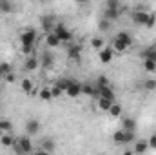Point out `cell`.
Returning <instances> with one entry per match:
<instances>
[{
	"mask_svg": "<svg viewBox=\"0 0 156 155\" xmlns=\"http://www.w3.org/2000/svg\"><path fill=\"white\" fill-rule=\"evenodd\" d=\"M35 42H37V29L27 28L26 31L20 33V44H22V53L31 57L35 51Z\"/></svg>",
	"mask_w": 156,
	"mask_h": 155,
	"instance_id": "1",
	"label": "cell"
},
{
	"mask_svg": "<svg viewBox=\"0 0 156 155\" xmlns=\"http://www.w3.org/2000/svg\"><path fill=\"white\" fill-rule=\"evenodd\" d=\"M13 148H15L16 155H31L33 152H35V146H33V141H31L29 135H22V137H18Z\"/></svg>",
	"mask_w": 156,
	"mask_h": 155,
	"instance_id": "2",
	"label": "cell"
},
{
	"mask_svg": "<svg viewBox=\"0 0 156 155\" xmlns=\"http://www.w3.org/2000/svg\"><path fill=\"white\" fill-rule=\"evenodd\" d=\"M131 46H133V39H131V35L127 31H120L116 37H115V40H113V49H116L120 53L127 51Z\"/></svg>",
	"mask_w": 156,
	"mask_h": 155,
	"instance_id": "3",
	"label": "cell"
},
{
	"mask_svg": "<svg viewBox=\"0 0 156 155\" xmlns=\"http://www.w3.org/2000/svg\"><path fill=\"white\" fill-rule=\"evenodd\" d=\"M113 141L116 142V144H131V142H134V133H129V131H123V130H116L115 133H113Z\"/></svg>",
	"mask_w": 156,
	"mask_h": 155,
	"instance_id": "4",
	"label": "cell"
},
{
	"mask_svg": "<svg viewBox=\"0 0 156 155\" xmlns=\"http://www.w3.org/2000/svg\"><path fill=\"white\" fill-rule=\"evenodd\" d=\"M53 33L60 39V42H64V44H67V42H71V40H73V33H71L64 24H56V26H55V29H53Z\"/></svg>",
	"mask_w": 156,
	"mask_h": 155,
	"instance_id": "5",
	"label": "cell"
},
{
	"mask_svg": "<svg viewBox=\"0 0 156 155\" xmlns=\"http://www.w3.org/2000/svg\"><path fill=\"white\" fill-rule=\"evenodd\" d=\"M131 18H133V22L136 26H145V22L149 18V11H145V9H134L133 15H131Z\"/></svg>",
	"mask_w": 156,
	"mask_h": 155,
	"instance_id": "6",
	"label": "cell"
},
{
	"mask_svg": "<svg viewBox=\"0 0 156 155\" xmlns=\"http://www.w3.org/2000/svg\"><path fill=\"white\" fill-rule=\"evenodd\" d=\"M66 95L71 97V99H76L78 95H82V84L75 82V80H69V84L66 88Z\"/></svg>",
	"mask_w": 156,
	"mask_h": 155,
	"instance_id": "7",
	"label": "cell"
},
{
	"mask_svg": "<svg viewBox=\"0 0 156 155\" xmlns=\"http://www.w3.org/2000/svg\"><path fill=\"white\" fill-rule=\"evenodd\" d=\"M67 57H69L73 62H78L80 57H82V46H80V44H69V46H67Z\"/></svg>",
	"mask_w": 156,
	"mask_h": 155,
	"instance_id": "8",
	"label": "cell"
},
{
	"mask_svg": "<svg viewBox=\"0 0 156 155\" xmlns=\"http://www.w3.org/2000/svg\"><path fill=\"white\" fill-rule=\"evenodd\" d=\"M40 26H42V29L45 31V33H53V29H55V20H53V17L51 15H44L42 18H40Z\"/></svg>",
	"mask_w": 156,
	"mask_h": 155,
	"instance_id": "9",
	"label": "cell"
},
{
	"mask_svg": "<svg viewBox=\"0 0 156 155\" xmlns=\"http://www.w3.org/2000/svg\"><path fill=\"white\" fill-rule=\"evenodd\" d=\"M113 55H115V49H113L111 46H105V47L98 53V59H100L102 64H109V62L113 60Z\"/></svg>",
	"mask_w": 156,
	"mask_h": 155,
	"instance_id": "10",
	"label": "cell"
},
{
	"mask_svg": "<svg viewBox=\"0 0 156 155\" xmlns=\"http://www.w3.org/2000/svg\"><path fill=\"white\" fill-rule=\"evenodd\" d=\"M38 131H40V122L37 119H29V120L26 122V135L33 137V135H37Z\"/></svg>",
	"mask_w": 156,
	"mask_h": 155,
	"instance_id": "11",
	"label": "cell"
},
{
	"mask_svg": "<svg viewBox=\"0 0 156 155\" xmlns=\"http://www.w3.org/2000/svg\"><path fill=\"white\" fill-rule=\"evenodd\" d=\"M120 130L129 131V133H134V131H136V120L131 119V117H123V119H122V128H120Z\"/></svg>",
	"mask_w": 156,
	"mask_h": 155,
	"instance_id": "12",
	"label": "cell"
},
{
	"mask_svg": "<svg viewBox=\"0 0 156 155\" xmlns=\"http://www.w3.org/2000/svg\"><path fill=\"white\" fill-rule=\"evenodd\" d=\"M96 89H98V99H107V100H113V102H115V91H113L109 86L96 88Z\"/></svg>",
	"mask_w": 156,
	"mask_h": 155,
	"instance_id": "13",
	"label": "cell"
},
{
	"mask_svg": "<svg viewBox=\"0 0 156 155\" xmlns=\"http://www.w3.org/2000/svg\"><path fill=\"white\" fill-rule=\"evenodd\" d=\"M38 66H40V59H37L35 55H31V57H27V59H26V64H24L26 71H35Z\"/></svg>",
	"mask_w": 156,
	"mask_h": 155,
	"instance_id": "14",
	"label": "cell"
},
{
	"mask_svg": "<svg viewBox=\"0 0 156 155\" xmlns=\"http://www.w3.org/2000/svg\"><path fill=\"white\" fill-rule=\"evenodd\" d=\"M149 150V142L147 141H136L134 142V148H133V153L134 155H144Z\"/></svg>",
	"mask_w": 156,
	"mask_h": 155,
	"instance_id": "15",
	"label": "cell"
},
{
	"mask_svg": "<svg viewBox=\"0 0 156 155\" xmlns=\"http://www.w3.org/2000/svg\"><path fill=\"white\" fill-rule=\"evenodd\" d=\"M20 89L24 91V93H33V89H35V82L31 80V78H22L20 80Z\"/></svg>",
	"mask_w": 156,
	"mask_h": 155,
	"instance_id": "16",
	"label": "cell"
},
{
	"mask_svg": "<svg viewBox=\"0 0 156 155\" xmlns=\"http://www.w3.org/2000/svg\"><path fill=\"white\" fill-rule=\"evenodd\" d=\"M118 17H120V9H104V20H107V22H115L118 20Z\"/></svg>",
	"mask_w": 156,
	"mask_h": 155,
	"instance_id": "17",
	"label": "cell"
},
{
	"mask_svg": "<svg viewBox=\"0 0 156 155\" xmlns=\"http://www.w3.org/2000/svg\"><path fill=\"white\" fill-rule=\"evenodd\" d=\"M82 93L89 95V97H98V89L93 84H82Z\"/></svg>",
	"mask_w": 156,
	"mask_h": 155,
	"instance_id": "18",
	"label": "cell"
},
{
	"mask_svg": "<svg viewBox=\"0 0 156 155\" xmlns=\"http://www.w3.org/2000/svg\"><path fill=\"white\" fill-rule=\"evenodd\" d=\"M45 44H47L49 47H58L62 42H60V39H58L55 33H47V35H45Z\"/></svg>",
	"mask_w": 156,
	"mask_h": 155,
	"instance_id": "19",
	"label": "cell"
},
{
	"mask_svg": "<svg viewBox=\"0 0 156 155\" xmlns=\"http://www.w3.org/2000/svg\"><path fill=\"white\" fill-rule=\"evenodd\" d=\"M38 97H40V100H44V102H51V100H53L51 88H42L38 91Z\"/></svg>",
	"mask_w": 156,
	"mask_h": 155,
	"instance_id": "20",
	"label": "cell"
},
{
	"mask_svg": "<svg viewBox=\"0 0 156 155\" xmlns=\"http://www.w3.org/2000/svg\"><path fill=\"white\" fill-rule=\"evenodd\" d=\"M0 142H2V146H5V148H13L15 142H16V139H13L9 133H4L2 139H0Z\"/></svg>",
	"mask_w": 156,
	"mask_h": 155,
	"instance_id": "21",
	"label": "cell"
},
{
	"mask_svg": "<svg viewBox=\"0 0 156 155\" xmlns=\"http://www.w3.org/2000/svg\"><path fill=\"white\" fill-rule=\"evenodd\" d=\"M38 148H42V150L47 152V153H53V152H55V141L45 139V141H42V144H40Z\"/></svg>",
	"mask_w": 156,
	"mask_h": 155,
	"instance_id": "22",
	"label": "cell"
},
{
	"mask_svg": "<svg viewBox=\"0 0 156 155\" xmlns=\"http://www.w3.org/2000/svg\"><path fill=\"white\" fill-rule=\"evenodd\" d=\"M144 59H149V60H153L156 64V46H151V47H147L145 51H144V55H142Z\"/></svg>",
	"mask_w": 156,
	"mask_h": 155,
	"instance_id": "23",
	"label": "cell"
},
{
	"mask_svg": "<svg viewBox=\"0 0 156 155\" xmlns=\"http://www.w3.org/2000/svg\"><path fill=\"white\" fill-rule=\"evenodd\" d=\"M113 104H115L113 100H107V99H98V110H102V112H109Z\"/></svg>",
	"mask_w": 156,
	"mask_h": 155,
	"instance_id": "24",
	"label": "cell"
},
{
	"mask_svg": "<svg viewBox=\"0 0 156 155\" xmlns=\"http://www.w3.org/2000/svg\"><path fill=\"white\" fill-rule=\"evenodd\" d=\"M11 130H13L11 120H7V119H0V131H2V133H11Z\"/></svg>",
	"mask_w": 156,
	"mask_h": 155,
	"instance_id": "25",
	"label": "cell"
},
{
	"mask_svg": "<svg viewBox=\"0 0 156 155\" xmlns=\"http://www.w3.org/2000/svg\"><path fill=\"white\" fill-rule=\"evenodd\" d=\"M91 46H93V49H98V51H102V49L105 47V40L100 39V37H94V39L91 40Z\"/></svg>",
	"mask_w": 156,
	"mask_h": 155,
	"instance_id": "26",
	"label": "cell"
},
{
	"mask_svg": "<svg viewBox=\"0 0 156 155\" xmlns=\"http://www.w3.org/2000/svg\"><path fill=\"white\" fill-rule=\"evenodd\" d=\"M107 113H109L111 117H115V119H118V117H122V106H120L118 102H115V104L111 106V110H109Z\"/></svg>",
	"mask_w": 156,
	"mask_h": 155,
	"instance_id": "27",
	"label": "cell"
},
{
	"mask_svg": "<svg viewBox=\"0 0 156 155\" xmlns=\"http://www.w3.org/2000/svg\"><path fill=\"white\" fill-rule=\"evenodd\" d=\"M144 70L147 73H153V71H156V64L153 60H149V59H144Z\"/></svg>",
	"mask_w": 156,
	"mask_h": 155,
	"instance_id": "28",
	"label": "cell"
},
{
	"mask_svg": "<svg viewBox=\"0 0 156 155\" xmlns=\"http://www.w3.org/2000/svg\"><path fill=\"white\" fill-rule=\"evenodd\" d=\"M0 9H2V13H11L13 11V4L9 0H2L0 2Z\"/></svg>",
	"mask_w": 156,
	"mask_h": 155,
	"instance_id": "29",
	"label": "cell"
},
{
	"mask_svg": "<svg viewBox=\"0 0 156 155\" xmlns=\"http://www.w3.org/2000/svg\"><path fill=\"white\" fill-rule=\"evenodd\" d=\"M9 73H11V64H9V62H2V64H0V75L5 77V75H9Z\"/></svg>",
	"mask_w": 156,
	"mask_h": 155,
	"instance_id": "30",
	"label": "cell"
},
{
	"mask_svg": "<svg viewBox=\"0 0 156 155\" xmlns=\"http://www.w3.org/2000/svg\"><path fill=\"white\" fill-rule=\"evenodd\" d=\"M144 88H145L147 91H154L156 89V78H147V80L144 82Z\"/></svg>",
	"mask_w": 156,
	"mask_h": 155,
	"instance_id": "31",
	"label": "cell"
},
{
	"mask_svg": "<svg viewBox=\"0 0 156 155\" xmlns=\"http://www.w3.org/2000/svg\"><path fill=\"white\" fill-rule=\"evenodd\" d=\"M42 64H44V68H49V66L53 64V55L44 53V55H42Z\"/></svg>",
	"mask_w": 156,
	"mask_h": 155,
	"instance_id": "32",
	"label": "cell"
},
{
	"mask_svg": "<svg viewBox=\"0 0 156 155\" xmlns=\"http://www.w3.org/2000/svg\"><path fill=\"white\" fill-rule=\"evenodd\" d=\"M156 26V15L154 13H149V18H147V22H145V28H154Z\"/></svg>",
	"mask_w": 156,
	"mask_h": 155,
	"instance_id": "33",
	"label": "cell"
},
{
	"mask_svg": "<svg viewBox=\"0 0 156 155\" xmlns=\"http://www.w3.org/2000/svg\"><path fill=\"white\" fill-rule=\"evenodd\" d=\"M96 88H104V86H109V80H107V77H98V80H96V84H94Z\"/></svg>",
	"mask_w": 156,
	"mask_h": 155,
	"instance_id": "34",
	"label": "cell"
},
{
	"mask_svg": "<svg viewBox=\"0 0 156 155\" xmlns=\"http://www.w3.org/2000/svg\"><path fill=\"white\" fill-rule=\"evenodd\" d=\"M51 93H53V99H55V97H60L64 91L60 89V86H58V84H53V86H51Z\"/></svg>",
	"mask_w": 156,
	"mask_h": 155,
	"instance_id": "35",
	"label": "cell"
},
{
	"mask_svg": "<svg viewBox=\"0 0 156 155\" xmlns=\"http://www.w3.org/2000/svg\"><path fill=\"white\" fill-rule=\"evenodd\" d=\"M105 7H107V9H120V2H118V0H107Z\"/></svg>",
	"mask_w": 156,
	"mask_h": 155,
	"instance_id": "36",
	"label": "cell"
},
{
	"mask_svg": "<svg viewBox=\"0 0 156 155\" xmlns=\"http://www.w3.org/2000/svg\"><path fill=\"white\" fill-rule=\"evenodd\" d=\"M109 26H111V22H107V20H102V22L98 24V28H100L102 31H107V29H109Z\"/></svg>",
	"mask_w": 156,
	"mask_h": 155,
	"instance_id": "37",
	"label": "cell"
},
{
	"mask_svg": "<svg viewBox=\"0 0 156 155\" xmlns=\"http://www.w3.org/2000/svg\"><path fill=\"white\" fill-rule=\"evenodd\" d=\"M147 142H149V148L156 150V133H154V135H151V139H149Z\"/></svg>",
	"mask_w": 156,
	"mask_h": 155,
	"instance_id": "38",
	"label": "cell"
},
{
	"mask_svg": "<svg viewBox=\"0 0 156 155\" xmlns=\"http://www.w3.org/2000/svg\"><path fill=\"white\" fill-rule=\"evenodd\" d=\"M31 155H51V153H47V152H44L42 148H37V150H35V152H33Z\"/></svg>",
	"mask_w": 156,
	"mask_h": 155,
	"instance_id": "39",
	"label": "cell"
},
{
	"mask_svg": "<svg viewBox=\"0 0 156 155\" xmlns=\"http://www.w3.org/2000/svg\"><path fill=\"white\" fill-rule=\"evenodd\" d=\"M5 80H7V82H13V80H15V75H13V73H9V75H5Z\"/></svg>",
	"mask_w": 156,
	"mask_h": 155,
	"instance_id": "40",
	"label": "cell"
},
{
	"mask_svg": "<svg viewBox=\"0 0 156 155\" xmlns=\"http://www.w3.org/2000/svg\"><path fill=\"white\" fill-rule=\"evenodd\" d=\"M122 155H134V153H133V150H127V152H123Z\"/></svg>",
	"mask_w": 156,
	"mask_h": 155,
	"instance_id": "41",
	"label": "cell"
},
{
	"mask_svg": "<svg viewBox=\"0 0 156 155\" xmlns=\"http://www.w3.org/2000/svg\"><path fill=\"white\" fill-rule=\"evenodd\" d=\"M0 15H2V9H0Z\"/></svg>",
	"mask_w": 156,
	"mask_h": 155,
	"instance_id": "42",
	"label": "cell"
},
{
	"mask_svg": "<svg viewBox=\"0 0 156 155\" xmlns=\"http://www.w3.org/2000/svg\"><path fill=\"white\" fill-rule=\"evenodd\" d=\"M0 80H2V75H0Z\"/></svg>",
	"mask_w": 156,
	"mask_h": 155,
	"instance_id": "43",
	"label": "cell"
},
{
	"mask_svg": "<svg viewBox=\"0 0 156 155\" xmlns=\"http://www.w3.org/2000/svg\"><path fill=\"white\" fill-rule=\"evenodd\" d=\"M0 133H2V131H0Z\"/></svg>",
	"mask_w": 156,
	"mask_h": 155,
	"instance_id": "44",
	"label": "cell"
},
{
	"mask_svg": "<svg viewBox=\"0 0 156 155\" xmlns=\"http://www.w3.org/2000/svg\"><path fill=\"white\" fill-rule=\"evenodd\" d=\"M0 110H2V108H0Z\"/></svg>",
	"mask_w": 156,
	"mask_h": 155,
	"instance_id": "45",
	"label": "cell"
}]
</instances>
